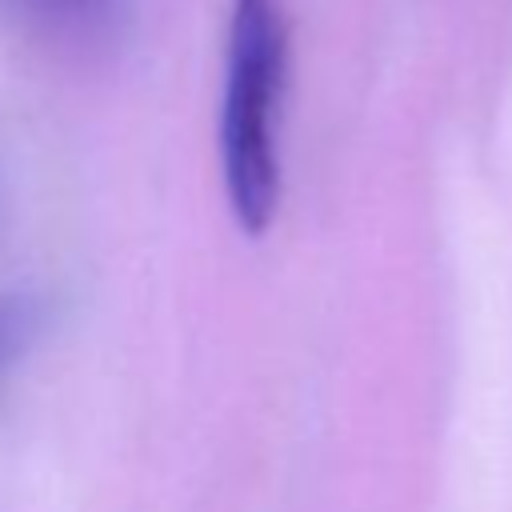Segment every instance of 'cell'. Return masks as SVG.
I'll return each mask as SVG.
<instances>
[{
  "instance_id": "obj_3",
  "label": "cell",
  "mask_w": 512,
  "mask_h": 512,
  "mask_svg": "<svg viewBox=\"0 0 512 512\" xmlns=\"http://www.w3.org/2000/svg\"><path fill=\"white\" fill-rule=\"evenodd\" d=\"M44 320V304L32 292H4L0 296V376L24 356V348L36 340V328Z\"/></svg>"
},
{
  "instance_id": "obj_2",
  "label": "cell",
  "mask_w": 512,
  "mask_h": 512,
  "mask_svg": "<svg viewBox=\"0 0 512 512\" xmlns=\"http://www.w3.org/2000/svg\"><path fill=\"white\" fill-rule=\"evenodd\" d=\"M0 16L36 48L80 52L116 32L124 0H0Z\"/></svg>"
},
{
  "instance_id": "obj_1",
  "label": "cell",
  "mask_w": 512,
  "mask_h": 512,
  "mask_svg": "<svg viewBox=\"0 0 512 512\" xmlns=\"http://www.w3.org/2000/svg\"><path fill=\"white\" fill-rule=\"evenodd\" d=\"M288 64V0H232L216 140L228 208L244 236H264L280 208V108Z\"/></svg>"
}]
</instances>
